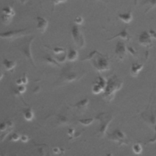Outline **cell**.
Segmentation results:
<instances>
[{"label":"cell","mask_w":156,"mask_h":156,"mask_svg":"<svg viewBox=\"0 0 156 156\" xmlns=\"http://www.w3.org/2000/svg\"><path fill=\"white\" fill-rule=\"evenodd\" d=\"M91 60L94 68L98 71H105L110 69L109 58L108 55H104L97 50L89 53L87 57L82 60Z\"/></svg>","instance_id":"cell-1"},{"label":"cell","mask_w":156,"mask_h":156,"mask_svg":"<svg viewBox=\"0 0 156 156\" xmlns=\"http://www.w3.org/2000/svg\"><path fill=\"white\" fill-rule=\"evenodd\" d=\"M123 82L117 76L114 75L107 80V84L104 91V97L109 101H111L115 94V92L120 90Z\"/></svg>","instance_id":"cell-2"},{"label":"cell","mask_w":156,"mask_h":156,"mask_svg":"<svg viewBox=\"0 0 156 156\" xmlns=\"http://www.w3.org/2000/svg\"><path fill=\"white\" fill-rule=\"evenodd\" d=\"M34 37L32 36L26 40H25L22 43L20 44L18 46H16L17 49L20 51V52L22 54V55L26 58L27 59L30 63L33 65V66H35V63H34V61L32 57V52H31V44L32 43L34 40Z\"/></svg>","instance_id":"cell-3"},{"label":"cell","mask_w":156,"mask_h":156,"mask_svg":"<svg viewBox=\"0 0 156 156\" xmlns=\"http://www.w3.org/2000/svg\"><path fill=\"white\" fill-rule=\"evenodd\" d=\"M71 35L76 46L79 49H82L85 44L84 36L79 26L74 25L71 28Z\"/></svg>","instance_id":"cell-4"},{"label":"cell","mask_w":156,"mask_h":156,"mask_svg":"<svg viewBox=\"0 0 156 156\" xmlns=\"http://www.w3.org/2000/svg\"><path fill=\"white\" fill-rule=\"evenodd\" d=\"M97 119L99 121V132L101 135H104L109 124L113 119V116L107 113H101L97 116Z\"/></svg>","instance_id":"cell-5"},{"label":"cell","mask_w":156,"mask_h":156,"mask_svg":"<svg viewBox=\"0 0 156 156\" xmlns=\"http://www.w3.org/2000/svg\"><path fill=\"white\" fill-rule=\"evenodd\" d=\"M108 137L110 140L118 143V146L129 144V141L126 133L120 129H115L112 133H108Z\"/></svg>","instance_id":"cell-6"},{"label":"cell","mask_w":156,"mask_h":156,"mask_svg":"<svg viewBox=\"0 0 156 156\" xmlns=\"http://www.w3.org/2000/svg\"><path fill=\"white\" fill-rule=\"evenodd\" d=\"M27 29H19L16 30H9L4 32H1L0 34V37L1 38L6 39V40H12L18 38L20 37L24 36L27 35L29 33L27 31Z\"/></svg>","instance_id":"cell-7"},{"label":"cell","mask_w":156,"mask_h":156,"mask_svg":"<svg viewBox=\"0 0 156 156\" xmlns=\"http://www.w3.org/2000/svg\"><path fill=\"white\" fill-rule=\"evenodd\" d=\"M127 48L123 41L118 40L115 49V57L119 61L123 60L127 55Z\"/></svg>","instance_id":"cell-8"},{"label":"cell","mask_w":156,"mask_h":156,"mask_svg":"<svg viewBox=\"0 0 156 156\" xmlns=\"http://www.w3.org/2000/svg\"><path fill=\"white\" fill-rule=\"evenodd\" d=\"M152 37L149 31H143L139 35L138 43L144 47L151 48L152 45Z\"/></svg>","instance_id":"cell-9"},{"label":"cell","mask_w":156,"mask_h":156,"mask_svg":"<svg viewBox=\"0 0 156 156\" xmlns=\"http://www.w3.org/2000/svg\"><path fill=\"white\" fill-rule=\"evenodd\" d=\"M37 24V29L41 34H43L45 32L46 30L48 27V20L42 16H38L36 18Z\"/></svg>","instance_id":"cell-10"},{"label":"cell","mask_w":156,"mask_h":156,"mask_svg":"<svg viewBox=\"0 0 156 156\" xmlns=\"http://www.w3.org/2000/svg\"><path fill=\"white\" fill-rule=\"evenodd\" d=\"M121 38L123 40H125V41L129 42L132 40V35H130V34L128 32L127 28L126 27L120 32H119L118 34L114 35L113 37H112L110 38H108L107 40L108 41H111V40H114L115 38Z\"/></svg>","instance_id":"cell-11"},{"label":"cell","mask_w":156,"mask_h":156,"mask_svg":"<svg viewBox=\"0 0 156 156\" xmlns=\"http://www.w3.org/2000/svg\"><path fill=\"white\" fill-rule=\"evenodd\" d=\"M144 65L139 63H133L130 68V74L133 77H136L143 69Z\"/></svg>","instance_id":"cell-12"},{"label":"cell","mask_w":156,"mask_h":156,"mask_svg":"<svg viewBox=\"0 0 156 156\" xmlns=\"http://www.w3.org/2000/svg\"><path fill=\"white\" fill-rule=\"evenodd\" d=\"M118 18L124 23L129 24L133 20V15L131 10H130L124 13H119Z\"/></svg>","instance_id":"cell-13"},{"label":"cell","mask_w":156,"mask_h":156,"mask_svg":"<svg viewBox=\"0 0 156 156\" xmlns=\"http://www.w3.org/2000/svg\"><path fill=\"white\" fill-rule=\"evenodd\" d=\"M79 57V52L77 49L69 48L66 54V59L69 62L76 61Z\"/></svg>","instance_id":"cell-14"},{"label":"cell","mask_w":156,"mask_h":156,"mask_svg":"<svg viewBox=\"0 0 156 156\" xmlns=\"http://www.w3.org/2000/svg\"><path fill=\"white\" fill-rule=\"evenodd\" d=\"M2 65L5 70L12 71L16 65V62L15 60L4 58L2 61Z\"/></svg>","instance_id":"cell-15"},{"label":"cell","mask_w":156,"mask_h":156,"mask_svg":"<svg viewBox=\"0 0 156 156\" xmlns=\"http://www.w3.org/2000/svg\"><path fill=\"white\" fill-rule=\"evenodd\" d=\"M143 5L146 6L144 13H146L152 9L156 7V0H145L143 2Z\"/></svg>","instance_id":"cell-16"},{"label":"cell","mask_w":156,"mask_h":156,"mask_svg":"<svg viewBox=\"0 0 156 156\" xmlns=\"http://www.w3.org/2000/svg\"><path fill=\"white\" fill-rule=\"evenodd\" d=\"M1 14H4L13 18L15 15V12L14 11L13 7L10 5H7L2 8L1 10Z\"/></svg>","instance_id":"cell-17"},{"label":"cell","mask_w":156,"mask_h":156,"mask_svg":"<svg viewBox=\"0 0 156 156\" xmlns=\"http://www.w3.org/2000/svg\"><path fill=\"white\" fill-rule=\"evenodd\" d=\"M23 116L27 121H31L34 118V113L31 108H26L23 112Z\"/></svg>","instance_id":"cell-18"},{"label":"cell","mask_w":156,"mask_h":156,"mask_svg":"<svg viewBox=\"0 0 156 156\" xmlns=\"http://www.w3.org/2000/svg\"><path fill=\"white\" fill-rule=\"evenodd\" d=\"M104 91V89L97 82L94 83L92 87V93L94 94H98Z\"/></svg>","instance_id":"cell-19"},{"label":"cell","mask_w":156,"mask_h":156,"mask_svg":"<svg viewBox=\"0 0 156 156\" xmlns=\"http://www.w3.org/2000/svg\"><path fill=\"white\" fill-rule=\"evenodd\" d=\"M88 103H89V99L88 98H85L83 99L80 100L78 102H77L74 105V106L77 107L78 108H83L87 107Z\"/></svg>","instance_id":"cell-20"},{"label":"cell","mask_w":156,"mask_h":156,"mask_svg":"<svg viewBox=\"0 0 156 156\" xmlns=\"http://www.w3.org/2000/svg\"><path fill=\"white\" fill-rule=\"evenodd\" d=\"M98 83H99L104 90L106 88L107 84V80L105 79L104 77H102L101 75H99L98 77V80L96 82Z\"/></svg>","instance_id":"cell-21"},{"label":"cell","mask_w":156,"mask_h":156,"mask_svg":"<svg viewBox=\"0 0 156 156\" xmlns=\"http://www.w3.org/2000/svg\"><path fill=\"white\" fill-rule=\"evenodd\" d=\"M132 151L135 154L138 155V154H140L142 152L143 147H142L140 143H135L133 145Z\"/></svg>","instance_id":"cell-22"},{"label":"cell","mask_w":156,"mask_h":156,"mask_svg":"<svg viewBox=\"0 0 156 156\" xmlns=\"http://www.w3.org/2000/svg\"><path fill=\"white\" fill-rule=\"evenodd\" d=\"M1 22L4 24V25H8L12 21V17L4 15V14H1Z\"/></svg>","instance_id":"cell-23"},{"label":"cell","mask_w":156,"mask_h":156,"mask_svg":"<svg viewBox=\"0 0 156 156\" xmlns=\"http://www.w3.org/2000/svg\"><path fill=\"white\" fill-rule=\"evenodd\" d=\"M78 121L82 125L87 126L90 125L94 121V118H85V119H78Z\"/></svg>","instance_id":"cell-24"},{"label":"cell","mask_w":156,"mask_h":156,"mask_svg":"<svg viewBox=\"0 0 156 156\" xmlns=\"http://www.w3.org/2000/svg\"><path fill=\"white\" fill-rule=\"evenodd\" d=\"M50 49L55 55H61V54H62L63 53H66V49L65 48H60V47H55L54 48Z\"/></svg>","instance_id":"cell-25"},{"label":"cell","mask_w":156,"mask_h":156,"mask_svg":"<svg viewBox=\"0 0 156 156\" xmlns=\"http://www.w3.org/2000/svg\"><path fill=\"white\" fill-rule=\"evenodd\" d=\"M46 62L48 63H51L52 65H56V66H60V65L58 64L59 63L55 60V59H54L51 56H50L49 55H47L46 57Z\"/></svg>","instance_id":"cell-26"},{"label":"cell","mask_w":156,"mask_h":156,"mask_svg":"<svg viewBox=\"0 0 156 156\" xmlns=\"http://www.w3.org/2000/svg\"><path fill=\"white\" fill-rule=\"evenodd\" d=\"M21 135L18 133L17 132H15L12 133L9 138V140L12 141H18V140H20Z\"/></svg>","instance_id":"cell-27"},{"label":"cell","mask_w":156,"mask_h":156,"mask_svg":"<svg viewBox=\"0 0 156 156\" xmlns=\"http://www.w3.org/2000/svg\"><path fill=\"white\" fill-rule=\"evenodd\" d=\"M83 21H84V20H83V18L80 16V15H79V16H77L75 19H74V23L76 24V25H77V26H79V25H82L83 23Z\"/></svg>","instance_id":"cell-28"},{"label":"cell","mask_w":156,"mask_h":156,"mask_svg":"<svg viewBox=\"0 0 156 156\" xmlns=\"http://www.w3.org/2000/svg\"><path fill=\"white\" fill-rule=\"evenodd\" d=\"M16 89H17L18 93H19L20 94H23L26 91V87L25 85H21L17 86Z\"/></svg>","instance_id":"cell-29"},{"label":"cell","mask_w":156,"mask_h":156,"mask_svg":"<svg viewBox=\"0 0 156 156\" xmlns=\"http://www.w3.org/2000/svg\"><path fill=\"white\" fill-rule=\"evenodd\" d=\"M67 0H51L52 4V11L54 10V7L57 5V4H61V3H63L65 2H66Z\"/></svg>","instance_id":"cell-30"},{"label":"cell","mask_w":156,"mask_h":156,"mask_svg":"<svg viewBox=\"0 0 156 156\" xmlns=\"http://www.w3.org/2000/svg\"><path fill=\"white\" fill-rule=\"evenodd\" d=\"M20 141L23 143H27L29 141V137L28 136H27L26 135L23 134L21 135V137H20Z\"/></svg>","instance_id":"cell-31"},{"label":"cell","mask_w":156,"mask_h":156,"mask_svg":"<svg viewBox=\"0 0 156 156\" xmlns=\"http://www.w3.org/2000/svg\"><path fill=\"white\" fill-rule=\"evenodd\" d=\"M7 122H1V125H0V130L1 132H3L4 131H5L7 128Z\"/></svg>","instance_id":"cell-32"},{"label":"cell","mask_w":156,"mask_h":156,"mask_svg":"<svg viewBox=\"0 0 156 156\" xmlns=\"http://www.w3.org/2000/svg\"><path fill=\"white\" fill-rule=\"evenodd\" d=\"M127 48L128 51H129L131 54H132L134 57H135V56H136V52L135 51V50L132 47H131V46H127Z\"/></svg>","instance_id":"cell-33"},{"label":"cell","mask_w":156,"mask_h":156,"mask_svg":"<svg viewBox=\"0 0 156 156\" xmlns=\"http://www.w3.org/2000/svg\"><path fill=\"white\" fill-rule=\"evenodd\" d=\"M21 80H22V82H23V85H26L28 83V79H27V77L26 74H24L23 77H21Z\"/></svg>","instance_id":"cell-34"},{"label":"cell","mask_w":156,"mask_h":156,"mask_svg":"<svg viewBox=\"0 0 156 156\" xmlns=\"http://www.w3.org/2000/svg\"><path fill=\"white\" fill-rule=\"evenodd\" d=\"M74 133H75V130L73 128H69L68 129V135H69V137H73L74 135Z\"/></svg>","instance_id":"cell-35"},{"label":"cell","mask_w":156,"mask_h":156,"mask_svg":"<svg viewBox=\"0 0 156 156\" xmlns=\"http://www.w3.org/2000/svg\"><path fill=\"white\" fill-rule=\"evenodd\" d=\"M16 85L17 86H18V85H23V82H22V80H21V77L20 78H18V79H17L16 80Z\"/></svg>","instance_id":"cell-36"},{"label":"cell","mask_w":156,"mask_h":156,"mask_svg":"<svg viewBox=\"0 0 156 156\" xmlns=\"http://www.w3.org/2000/svg\"><path fill=\"white\" fill-rule=\"evenodd\" d=\"M53 151H54V152L55 154H58V153H59V152H60L59 148L57 147H54V148L53 149Z\"/></svg>","instance_id":"cell-37"},{"label":"cell","mask_w":156,"mask_h":156,"mask_svg":"<svg viewBox=\"0 0 156 156\" xmlns=\"http://www.w3.org/2000/svg\"><path fill=\"white\" fill-rule=\"evenodd\" d=\"M19 1H20L23 4H24V3H26V2L27 0H19Z\"/></svg>","instance_id":"cell-38"},{"label":"cell","mask_w":156,"mask_h":156,"mask_svg":"<svg viewBox=\"0 0 156 156\" xmlns=\"http://www.w3.org/2000/svg\"><path fill=\"white\" fill-rule=\"evenodd\" d=\"M104 156H112V154H111V153L107 154L105 155H104Z\"/></svg>","instance_id":"cell-39"},{"label":"cell","mask_w":156,"mask_h":156,"mask_svg":"<svg viewBox=\"0 0 156 156\" xmlns=\"http://www.w3.org/2000/svg\"><path fill=\"white\" fill-rule=\"evenodd\" d=\"M137 3H138V0H134V5H136Z\"/></svg>","instance_id":"cell-40"},{"label":"cell","mask_w":156,"mask_h":156,"mask_svg":"<svg viewBox=\"0 0 156 156\" xmlns=\"http://www.w3.org/2000/svg\"><path fill=\"white\" fill-rule=\"evenodd\" d=\"M96 1H98V0H96Z\"/></svg>","instance_id":"cell-41"}]
</instances>
